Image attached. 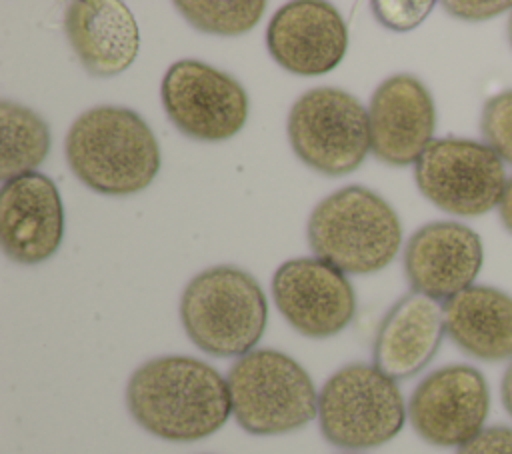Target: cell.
Instances as JSON below:
<instances>
[{
	"instance_id": "6da1fadb",
	"label": "cell",
	"mask_w": 512,
	"mask_h": 454,
	"mask_svg": "<svg viewBox=\"0 0 512 454\" xmlns=\"http://www.w3.org/2000/svg\"><path fill=\"white\" fill-rule=\"evenodd\" d=\"M126 406L138 426L170 442H196L232 414L226 378L192 356H160L134 370Z\"/></svg>"
},
{
	"instance_id": "7a4b0ae2",
	"label": "cell",
	"mask_w": 512,
	"mask_h": 454,
	"mask_svg": "<svg viewBox=\"0 0 512 454\" xmlns=\"http://www.w3.org/2000/svg\"><path fill=\"white\" fill-rule=\"evenodd\" d=\"M66 162L90 190L130 196L152 184L160 170V146L140 114L126 106H94L70 126Z\"/></svg>"
},
{
	"instance_id": "3957f363",
	"label": "cell",
	"mask_w": 512,
	"mask_h": 454,
	"mask_svg": "<svg viewBox=\"0 0 512 454\" xmlns=\"http://www.w3.org/2000/svg\"><path fill=\"white\" fill-rule=\"evenodd\" d=\"M306 236L316 258L344 274H372L386 268L402 244L396 210L374 190L350 184L316 204Z\"/></svg>"
},
{
	"instance_id": "277c9868",
	"label": "cell",
	"mask_w": 512,
	"mask_h": 454,
	"mask_svg": "<svg viewBox=\"0 0 512 454\" xmlns=\"http://www.w3.org/2000/svg\"><path fill=\"white\" fill-rule=\"evenodd\" d=\"M186 336L206 354L240 358L254 350L268 322V302L256 278L230 264L196 274L180 298Z\"/></svg>"
},
{
	"instance_id": "5b68a950",
	"label": "cell",
	"mask_w": 512,
	"mask_h": 454,
	"mask_svg": "<svg viewBox=\"0 0 512 454\" xmlns=\"http://www.w3.org/2000/svg\"><path fill=\"white\" fill-rule=\"evenodd\" d=\"M226 382L234 420L254 436L294 432L318 416L310 374L280 350L256 348L240 356Z\"/></svg>"
},
{
	"instance_id": "8992f818",
	"label": "cell",
	"mask_w": 512,
	"mask_h": 454,
	"mask_svg": "<svg viewBox=\"0 0 512 454\" xmlns=\"http://www.w3.org/2000/svg\"><path fill=\"white\" fill-rule=\"evenodd\" d=\"M406 406L396 380L374 364L354 362L334 372L318 394L322 436L346 450L390 442L404 426Z\"/></svg>"
},
{
	"instance_id": "52a82bcc",
	"label": "cell",
	"mask_w": 512,
	"mask_h": 454,
	"mask_svg": "<svg viewBox=\"0 0 512 454\" xmlns=\"http://www.w3.org/2000/svg\"><path fill=\"white\" fill-rule=\"evenodd\" d=\"M286 132L294 154L326 176L354 172L370 152L368 110L334 86L304 92L290 108Z\"/></svg>"
},
{
	"instance_id": "ba28073f",
	"label": "cell",
	"mask_w": 512,
	"mask_h": 454,
	"mask_svg": "<svg viewBox=\"0 0 512 454\" xmlns=\"http://www.w3.org/2000/svg\"><path fill=\"white\" fill-rule=\"evenodd\" d=\"M418 190L454 216H480L500 206L508 176L504 160L486 144L438 138L414 164Z\"/></svg>"
},
{
	"instance_id": "9c48e42d",
	"label": "cell",
	"mask_w": 512,
	"mask_h": 454,
	"mask_svg": "<svg viewBox=\"0 0 512 454\" xmlns=\"http://www.w3.org/2000/svg\"><path fill=\"white\" fill-rule=\"evenodd\" d=\"M170 122L188 138L222 142L236 136L248 118V94L230 74L192 58L174 62L160 86Z\"/></svg>"
},
{
	"instance_id": "30bf717a",
	"label": "cell",
	"mask_w": 512,
	"mask_h": 454,
	"mask_svg": "<svg viewBox=\"0 0 512 454\" xmlns=\"http://www.w3.org/2000/svg\"><path fill=\"white\" fill-rule=\"evenodd\" d=\"M488 410V384L466 364L434 370L416 386L408 402V418L416 434L444 448H460L484 430Z\"/></svg>"
},
{
	"instance_id": "8fae6325",
	"label": "cell",
	"mask_w": 512,
	"mask_h": 454,
	"mask_svg": "<svg viewBox=\"0 0 512 454\" xmlns=\"http://www.w3.org/2000/svg\"><path fill=\"white\" fill-rule=\"evenodd\" d=\"M272 298L284 320L308 338L342 332L356 314V294L344 272L320 258H294L272 276Z\"/></svg>"
},
{
	"instance_id": "7c38bea8",
	"label": "cell",
	"mask_w": 512,
	"mask_h": 454,
	"mask_svg": "<svg viewBox=\"0 0 512 454\" xmlns=\"http://www.w3.org/2000/svg\"><path fill=\"white\" fill-rule=\"evenodd\" d=\"M64 238V206L56 184L42 172L12 178L0 188V244L22 266L56 254Z\"/></svg>"
},
{
	"instance_id": "4fadbf2b",
	"label": "cell",
	"mask_w": 512,
	"mask_h": 454,
	"mask_svg": "<svg viewBox=\"0 0 512 454\" xmlns=\"http://www.w3.org/2000/svg\"><path fill=\"white\" fill-rule=\"evenodd\" d=\"M368 120L370 152L388 166L416 164L434 142V100L412 74H394L378 84L368 106Z\"/></svg>"
},
{
	"instance_id": "5bb4252c",
	"label": "cell",
	"mask_w": 512,
	"mask_h": 454,
	"mask_svg": "<svg viewBox=\"0 0 512 454\" xmlns=\"http://www.w3.org/2000/svg\"><path fill=\"white\" fill-rule=\"evenodd\" d=\"M270 56L290 74L320 76L334 70L348 48L340 12L318 0H296L276 10L266 28Z\"/></svg>"
},
{
	"instance_id": "9a60e30c",
	"label": "cell",
	"mask_w": 512,
	"mask_h": 454,
	"mask_svg": "<svg viewBox=\"0 0 512 454\" xmlns=\"http://www.w3.org/2000/svg\"><path fill=\"white\" fill-rule=\"evenodd\" d=\"M480 236L452 220L418 228L404 250V270L414 292L434 300H448L470 288L482 268Z\"/></svg>"
},
{
	"instance_id": "2e32d148",
	"label": "cell",
	"mask_w": 512,
	"mask_h": 454,
	"mask_svg": "<svg viewBox=\"0 0 512 454\" xmlns=\"http://www.w3.org/2000/svg\"><path fill=\"white\" fill-rule=\"evenodd\" d=\"M64 32L80 64L100 78L122 74L140 48L134 14L118 0H78L66 8Z\"/></svg>"
},
{
	"instance_id": "e0dca14e",
	"label": "cell",
	"mask_w": 512,
	"mask_h": 454,
	"mask_svg": "<svg viewBox=\"0 0 512 454\" xmlns=\"http://www.w3.org/2000/svg\"><path fill=\"white\" fill-rule=\"evenodd\" d=\"M444 332L442 304L412 290L380 322L374 340V366L392 380H406L434 358Z\"/></svg>"
},
{
	"instance_id": "ac0fdd59",
	"label": "cell",
	"mask_w": 512,
	"mask_h": 454,
	"mask_svg": "<svg viewBox=\"0 0 512 454\" xmlns=\"http://www.w3.org/2000/svg\"><path fill=\"white\" fill-rule=\"evenodd\" d=\"M446 334L466 354L498 362L512 358V298L472 284L444 304Z\"/></svg>"
},
{
	"instance_id": "d6986e66",
	"label": "cell",
	"mask_w": 512,
	"mask_h": 454,
	"mask_svg": "<svg viewBox=\"0 0 512 454\" xmlns=\"http://www.w3.org/2000/svg\"><path fill=\"white\" fill-rule=\"evenodd\" d=\"M0 136L2 182L36 172L50 152L48 124L18 102H0Z\"/></svg>"
},
{
	"instance_id": "ffe728a7",
	"label": "cell",
	"mask_w": 512,
	"mask_h": 454,
	"mask_svg": "<svg viewBox=\"0 0 512 454\" xmlns=\"http://www.w3.org/2000/svg\"><path fill=\"white\" fill-rule=\"evenodd\" d=\"M174 8L200 32L218 34V36H240L252 30L262 14L264 2H196V0H178Z\"/></svg>"
},
{
	"instance_id": "44dd1931",
	"label": "cell",
	"mask_w": 512,
	"mask_h": 454,
	"mask_svg": "<svg viewBox=\"0 0 512 454\" xmlns=\"http://www.w3.org/2000/svg\"><path fill=\"white\" fill-rule=\"evenodd\" d=\"M480 128L486 144L512 164V90H504L484 104Z\"/></svg>"
},
{
	"instance_id": "7402d4cb",
	"label": "cell",
	"mask_w": 512,
	"mask_h": 454,
	"mask_svg": "<svg viewBox=\"0 0 512 454\" xmlns=\"http://www.w3.org/2000/svg\"><path fill=\"white\" fill-rule=\"evenodd\" d=\"M434 8V2H390V0H378L372 2L374 16L390 30L406 32L416 28Z\"/></svg>"
},
{
	"instance_id": "603a6c76",
	"label": "cell",
	"mask_w": 512,
	"mask_h": 454,
	"mask_svg": "<svg viewBox=\"0 0 512 454\" xmlns=\"http://www.w3.org/2000/svg\"><path fill=\"white\" fill-rule=\"evenodd\" d=\"M456 454H512V428L488 426L462 444Z\"/></svg>"
},
{
	"instance_id": "cb8c5ba5",
	"label": "cell",
	"mask_w": 512,
	"mask_h": 454,
	"mask_svg": "<svg viewBox=\"0 0 512 454\" xmlns=\"http://www.w3.org/2000/svg\"><path fill=\"white\" fill-rule=\"evenodd\" d=\"M442 6L450 16L468 20V22L488 20L506 10H512V2H504V0H456V2H444Z\"/></svg>"
},
{
	"instance_id": "d4e9b609",
	"label": "cell",
	"mask_w": 512,
	"mask_h": 454,
	"mask_svg": "<svg viewBox=\"0 0 512 454\" xmlns=\"http://www.w3.org/2000/svg\"><path fill=\"white\" fill-rule=\"evenodd\" d=\"M500 218H502V224L506 226V230L512 234V178L508 180V186L504 190V196L500 200Z\"/></svg>"
},
{
	"instance_id": "484cf974",
	"label": "cell",
	"mask_w": 512,
	"mask_h": 454,
	"mask_svg": "<svg viewBox=\"0 0 512 454\" xmlns=\"http://www.w3.org/2000/svg\"><path fill=\"white\" fill-rule=\"evenodd\" d=\"M502 404L508 410V414L512 416V364L506 368L504 378H502Z\"/></svg>"
},
{
	"instance_id": "4316f807",
	"label": "cell",
	"mask_w": 512,
	"mask_h": 454,
	"mask_svg": "<svg viewBox=\"0 0 512 454\" xmlns=\"http://www.w3.org/2000/svg\"><path fill=\"white\" fill-rule=\"evenodd\" d=\"M508 38H510V44H512V14H510V20H508Z\"/></svg>"
}]
</instances>
